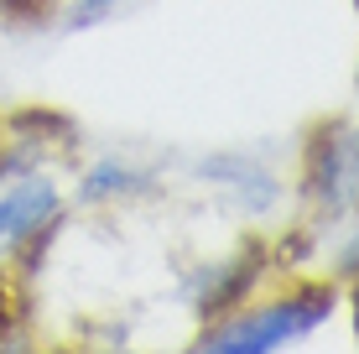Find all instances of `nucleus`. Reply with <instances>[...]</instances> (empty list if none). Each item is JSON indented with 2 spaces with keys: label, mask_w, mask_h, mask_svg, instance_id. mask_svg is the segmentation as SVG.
<instances>
[{
  "label": "nucleus",
  "mask_w": 359,
  "mask_h": 354,
  "mask_svg": "<svg viewBox=\"0 0 359 354\" xmlns=\"http://www.w3.org/2000/svg\"><path fill=\"white\" fill-rule=\"evenodd\" d=\"M198 172L214 182L219 193H229L245 214H266L281 198V177L250 151H214L208 162H198Z\"/></svg>",
  "instance_id": "nucleus-4"
},
{
  "label": "nucleus",
  "mask_w": 359,
  "mask_h": 354,
  "mask_svg": "<svg viewBox=\"0 0 359 354\" xmlns=\"http://www.w3.org/2000/svg\"><path fill=\"white\" fill-rule=\"evenodd\" d=\"M250 282H255V255H250V261L234 255V261L203 266V276H198V287H193V308L203 313V318H219V313H229L234 302L245 297Z\"/></svg>",
  "instance_id": "nucleus-5"
},
{
  "label": "nucleus",
  "mask_w": 359,
  "mask_h": 354,
  "mask_svg": "<svg viewBox=\"0 0 359 354\" xmlns=\"http://www.w3.org/2000/svg\"><path fill=\"white\" fill-rule=\"evenodd\" d=\"M302 193L323 214H349L359 209V125L328 120L307 141L302 162Z\"/></svg>",
  "instance_id": "nucleus-2"
},
{
  "label": "nucleus",
  "mask_w": 359,
  "mask_h": 354,
  "mask_svg": "<svg viewBox=\"0 0 359 354\" xmlns=\"http://www.w3.org/2000/svg\"><path fill=\"white\" fill-rule=\"evenodd\" d=\"M57 219H63V188L42 172L16 177L0 193V261L36 245L47 229H57Z\"/></svg>",
  "instance_id": "nucleus-3"
},
{
  "label": "nucleus",
  "mask_w": 359,
  "mask_h": 354,
  "mask_svg": "<svg viewBox=\"0 0 359 354\" xmlns=\"http://www.w3.org/2000/svg\"><path fill=\"white\" fill-rule=\"evenodd\" d=\"M151 188V172H141L135 162H120V156H99L89 172L79 177V203H115V198H135V193Z\"/></svg>",
  "instance_id": "nucleus-6"
},
{
  "label": "nucleus",
  "mask_w": 359,
  "mask_h": 354,
  "mask_svg": "<svg viewBox=\"0 0 359 354\" xmlns=\"http://www.w3.org/2000/svg\"><path fill=\"white\" fill-rule=\"evenodd\" d=\"M354 6H359V0H354Z\"/></svg>",
  "instance_id": "nucleus-8"
},
{
  "label": "nucleus",
  "mask_w": 359,
  "mask_h": 354,
  "mask_svg": "<svg viewBox=\"0 0 359 354\" xmlns=\"http://www.w3.org/2000/svg\"><path fill=\"white\" fill-rule=\"evenodd\" d=\"M126 0H73L68 6V27H94V21H104L109 11H120Z\"/></svg>",
  "instance_id": "nucleus-7"
},
{
  "label": "nucleus",
  "mask_w": 359,
  "mask_h": 354,
  "mask_svg": "<svg viewBox=\"0 0 359 354\" xmlns=\"http://www.w3.org/2000/svg\"><path fill=\"white\" fill-rule=\"evenodd\" d=\"M339 292L333 287H297L276 302H261L250 313H229L208 339H198L188 354H276L297 344L302 334H313L318 323L333 313Z\"/></svg>",
  "instance_id": "nucleus-1"
}]
</instances>
